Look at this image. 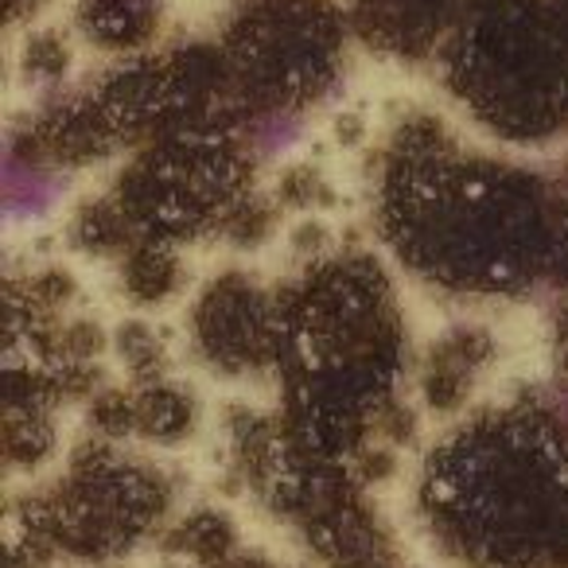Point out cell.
I'll list each match as a JSON object with an SVG mask.
<instances>
[{
    "instance_id": "cell-1",
    "label": "cell",
    "mask_w": 568,
    "mask_h": 568,
    "mask_svg": "<svg viewBox=\"0 0 568 568\" xmlns=\"http://www.w3.org/2000/svg\"><path fill=\"white\" fill-rule=\"evenodd\" d=\"M63 195V180L40 168H24L9 156L4 164V219L9 222H32L55 206Z\"/></svg>"
},
{
    "instance_id": "cell-2",
    "label": "cell",
    "mask_w": 568,
    "mask_h": 568,
    "mask_svg": "<svg viewBox=\"0 0 568 568\" xmlns=\"http://www.w3.org/2000/svg\"><path fill=\"white\" fill-rule=\"evenodd\" d=\"M301 136V121L296 118H265L253 129V144H257L261 156H281L288 152Z\"/></svg>"
}]
</instances>
